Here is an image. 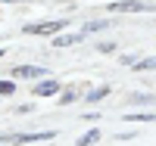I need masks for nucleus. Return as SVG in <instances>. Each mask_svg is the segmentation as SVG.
Wrapping results in <instances>:
<instances>
[{
  "label": "nucleus",
  "mask_w": 156,
  "mask_h": 146,
  "mask_svg": "<svg viewBox=\"0 0 156 146\" xmlns=\"http://www.w3.org/2000/svg\"><path fill=\"white\" fill-rule=\"evenodd\" d=\"M56 137V131H37V134H3L0 143H41V140H50Z\"/></svg>",
  "instance_id": "1"
},
{
  "label": "nucleus",
  "mask_w": 156,
  "mask_h": 146,
  "mask_svg": "<svg viewBox=\"0 0 156 146\" xmlns=\"http://www.w3.org/2000/svg\"><path fill=\"white\" fill-rule=\"evenodd\" d=\"M109 12H156V6L140 3V0H115V3L106 6Z\"/></svg>",
  "instance_id": "2"
},
{
  "label": "nucleus",
  "mask_w": 156,
  "mask_h": 146,
  "mask_svg": "<svg viewBox=\"0 0 156 146\" xmlns=\"http://www.w3.org/2000/svg\"><path fill=\"white\" fill-rule=\"evenodd\" d=\"M66 22H31V25H25V34H53V31H59Z\"/></svg>",
  "instance_id": "3"
},
{
  "label": "nucleus",
  "mask_w": 156,
  "mask_h": 146,
  "mask_svg": "<svg viewBox=\"0 0 156 146\" xmlns=\"http://www.w3.org/2000/svg\"><path fill=\"white\" fill-rule=\"evenodd\" d=\"M59 90V81H41V84H34V93L37 97H53Z\"/></svg>",
  "instance_id": "4"
},
{
  "label": "nucleus",
  "mask_w": 156,
  "mask_h": 146,
  "mask_svg": "<svg viewBox=\"0 0 156 146\" xmlns=\"http://www.w3.org/2000/svg\"><path fill=\"white\" fill-rule=\"evenodd\" d=\"M81 37H84V31H75V34H59L56 37V47H72V44H78V41H81Z\"/></svg>",
  "instance_id": "5"
},
{
  "label": "nucleus",
  "mask_w": 156,
  "mask_h": 146,
  "mask_svg": "<svg viewBox=\"0 0 156 146\" xmlns=\"http://www.w3.org/2000/svg\"><path fill=\"white\" fill-rule=\"evenodd\" d=\"M44 69H37V65H19L16 69V78H41Z\"/></svg>",
  "instance_id": "6"
},
{
  "label": "nucleus",
  "mask_w": 156,
  "mask_h": 146,
  "mask_svg": "<svg viewBox=\"0 0 156 146\" xmlns=\"http://www.w3.org/2000/svg\"><path fill=\"white\" fill-rule=\"evenodd\" d=\"M128 121H156V112H131Z\"/></svg>",
  "instance_id": "7"
},
{
  "label": "nucleus",
  "mask_w": 156,
  "mask_h": 146,
  "mask_svg": "<svg viewBox=\"0 0 156 146\" xmlns=\"http://www.w3.org/2000/svg\"><path fill=\"white\" fill-rule=\"evenodd\" d=\"M100 140V131H87L84 137H78V146H90V143H97Z\"/></svg>",
  "instance_id": "8"
},
{
  "label": "nucleus",
  "mask_w": 156,
  "mask_h": 146,
  "mask_svg": "<svg viewBox=\"0 0 156 146\" xmlns=\"http://www.w3.org/2000/svg\"><path fill=\"white\" fill-rule=\"evenodd\" d=\"M106 93H109V87H97V90H90V93H87V103H100Z\"/></svg>",
  "instance_id": "9"
},
{
  "label": "nucleus",
  "mask_w": 156,
  "mask_h": 146,
  "mask_svg": "<svg viewBox=\"0 0 156 146\" xmlns=\"http://www.w3.org/2000/svg\"><path fill=\"white\" fill-rule=\"evenodd\" d=\"M134 69H140V72L156 69V56H150V59H137V62H134Z\"/></svg>",
  "instance_id": "10"
},
{
  "label": "nucleus",
  "mask_w": 156,
  "mask_h": 146,
  "mask_svg": "<svg viewBox=\"0 0 156 146\" xmlns=\"http://www.w3.org/2000/svg\"><path fill=\"white\" fill-rule=\"evenodd\" d=\"M106 25H109L106 19H100V22H87V25H84V34H87V31H100V28H106Z\"/></svg>",
  "instance_id": "11"
},
{
  "label": "nucleus",
  "mask_w": 156,
  "mask_h": 146,
  "mask_svg": "<svg viewBox=\"0 0 156 146\" xmlns=\"http://www.w3.org/2000/svg\"><path fill=\"white\" fill-rule=\"evenodd\" d=\"M153 100H156L153 93H134V97H131V103H144V106H150Z\"/></svg>",
  "instance_id": "12"
},
{
  "label": "nucleus",
  "mask_w": 156,
  "mask_h": 146,
  "mask_svg": "<svg viewBox=\"0 0 156 146\" xmlns=\"http://www.w3.org/2000/svg\"><path fill=\"white\" fill-rule=\"evenodd\" d=\"M12 90H16V84H12V81H3V84H0V93H12Z\"/></svg>",
  "instance_id": "13"
},
{
  "label": "nucleus",
  "mask_w": 156,
  "mask_h": 146,
  "mask_svg": "<svg viewBox=\"0 0 156 146\" xmlns=\"http://www.w3.org/2000/svg\"><path fill=\"white\" fill-rule=\"evenodd\" d=\"M72 100H75V90H66V93H62V103H66V106H69Z\"/></svg>",
  "instance_id": "14"
},
{
  "label": "nucleus",
  "mask_w": 156,
  "mask_h": 146,
  "mask_svg": "<svg viewBox=\"0 0 156 146\" xmlns=\"http://www.w3.org/2000/svg\"><path fill=\"white\" fill-rule=\"evenodd\" d=\"M0 3H16V0H0Z\"/></svg>",
  "instance_id": "15"
}]
</instances>
